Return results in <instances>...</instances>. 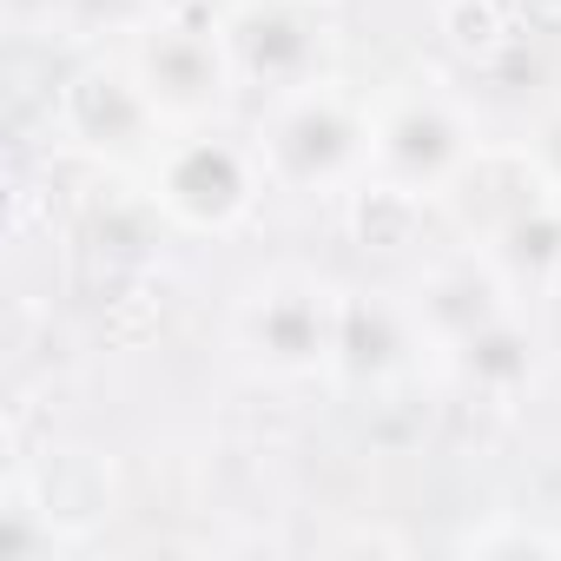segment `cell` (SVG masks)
<instances>
[{
	"label": "cell",
	"mask_w": 561,
	"mask_h": 561,
	"mask_svg": "<svg viewBox=\"0 0 561 561\" xmlns=\"http://www.w3.org/2000/svg\"><path fill=\"white\" fill-rule=\"evenodd\" d=\"M535 364H541V357H535V331H528L522 305L443 357V370H449L469 397H482V403H515V397L535 383Z\"/></svg>",
	"instance_id": "obj_10"
},
{
	"label": "cell",
	"mask_w": 561,
	"mask_h": 561,
	"mask_svg": "<svg viewBox=\"0 0 561 561\" xmlns=\"http://www.w3.org/2000/svg\"><path fill=\"white\" fill-rule=\"evenodd\" d=\"M522 298V285L489 257V251H449V257H430L410 285V311H416V331L430 344V357L443 364L456 344H469L476 331H489L495 318H508Z\"/></svg>",
	"instance_id": "obj_7"
},
{
	"label": "cell",
	"mask_w": 561,
	"mask_h": 561,
	"mask_svg": "<svg viewBox=\"0 0 561 561\" xmlns=\"http://www.w3.org/2000/svg\"><path fill=\"white\" fill-rule=\"evenodd\" d=\"M337 305L344 285L318 277L311 264H271L238 291L231 337L271 383H311L337 364Z\"/></svg>",
	"instance_id": "obj_2"
},
{
	"label": "cell",
	"mask_w": 561,
	"mask_h": 561,
	"mask_svg": "<svg viewBox=\"0 0 561 561\" xmlns=\"http://www.w3.org/2000/svg\"><path fill=\"white\" fill-rule=\"evenodd\" d=\"M264 179L277 192H305V198H337L370 179V106L337 80H311L264 100L257 133H251Z\"/></svg>",
	"instance_id": "obj_1"
},
{
	"label": "cell",
	"mask_w": 561,
	"mask_h": 561,
	"mask_svg": "<svg viewBox=\"0 0 561 561\" xmlns=\"http://www.w3.org/2000/svg\"><path fill=\"white\" fill-rule=\"evenodd\" d=\"M522 152H528V165L541 172V185L561 198V106L535 119V133H528V146H522Z\"/></svg>",
	"instance_id": "obj_11"
},
{
	"label": "cell",
	"mask_w": 561,
	"mask_h": 561,
	"mask_svg": "<svg viewBox=\"0 0 561 561\" xmlns=\"http://www.w3.org/2000/svg\"><path fill=\"white\" fill-rule=\"evenodd\" d=\"M133 73L159 119L179 126H218L238 100V67L225 47V14H152L133 41Z\"/></svg>",
	"instance_id": "obj_5"
},
{
	"label": "cell",
	"mask_w": 561,
	"mask_h": 561,
	"mask_svg": "<svg viewBox=\"0 0 561 561\" xmlns=\"http://www.w3.org/2000/svg\"><path fill=\"white\" fill-rule=\"evenodd\" d=\"M423 357H430V344H423V331H416L410 291H364V285L344 291L331 377H344V383H357V390H390V383H403Z\"/></svg>",
	"instance_id": "obj_9"
},
{
	"label": "cell",
	"mask_w": 561,
	"mask_h": 561,
	"mask_svg": "<svg viewBox=\"0 0 561 561\" xmlns=\"http://www.w3.org/2000/svg\"><path fill=\"white\" fill-rule=\"evenodd\" d=\"M60 133L100 159H152L172 126L146 100L133 60H87L60 87Z\"/></svg>",
	"instance_id": "obj_8"
},
{
	"label": "cell",
	"mask_w": 561,
	"mask_h": 561,
	"mask_svg": "<svg viewBox=\"0 0 561 561\" xmlns=\"http://www.w3.org/2000/svg\"><path fill=\"white\" fill-rule=\"evenodd\" d=\"M225 47L238 67V93H291L331 73V21L318 14V0H244L225 14Z\"/></svg>",
	"instance_id": "obj_6"
},
{
	"label": "cell",
	"mask_w": 561,
	"mask_h": 561,
	"mask_svg": "<svg viewBox=\"0 0 561 561\" xmlns=\"http://www.w3.org/2000/svg\"><path fill=\"white\" fill-rule=\"evenodd\" d=\"M264 159L251 139H231L225 126H179L159 139V152L146 159V192L152 205L179 225V231H205L225 238L238 231L257 198H264Z\"/></svg>",
	"instance_id": "obj_3"
},
{
	"label": "cell",
	"mask_w": 561,
	"mask_h": 561,
	"mask_svg": "<svg viewBox=\"0 0 561 561\" xmlns=\"http://www.w3.org/2000/svg\"><path fill=\"white\" fill-rule=\"evenodd\" d=\"M482 152L476 119L462 113L456 93L443 87H397L390 100L370 106V179L403 198H449L469 159Z\"/></svg>",
	"instance_id": "obj_4"
}]
</instances>
